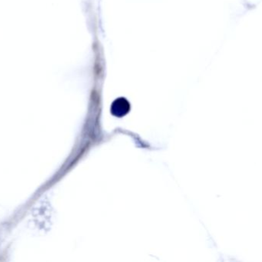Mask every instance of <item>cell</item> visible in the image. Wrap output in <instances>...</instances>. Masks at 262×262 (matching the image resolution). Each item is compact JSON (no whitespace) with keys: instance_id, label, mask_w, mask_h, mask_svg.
<instances>
[{"instance_id":"cell-1","label":"cell","mask_w":262,"mask_h":262,"mask_svg":"<svg viewBox=\"0 0 262 262\" xmlns=\"http://www.w3.org/2000/svg\"><path fill=\"white\" fill-rule=\"evenodd\" d=\"M129 104L128 101L125 100V99H118L116 102L113 103V107H112V113L114 116H123L129 111Z\"/></svg>"}]
</instances>
